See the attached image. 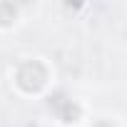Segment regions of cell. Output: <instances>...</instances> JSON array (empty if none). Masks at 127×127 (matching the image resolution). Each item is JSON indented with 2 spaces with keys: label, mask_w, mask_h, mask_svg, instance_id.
<instances>
[{
  "label": "cell",
  "mask_w": 127,
  "mask_h": 127,
  "mask_svg": "<svg viewBox=\"0 0 127 127\" xmlns=\"http://www.w3.org/2000/svg\"><path fill=\"white\" fill-rule=\"evenodd\" d=\"M20 20V8L13 3H0V30H10Z\"/></svg>",
  "instance_id": "3957f363"
},
{
  "label": "cell",
  "mask_w": 127,
  "mask_h": 127,
  "mask_svg": "<svg viewBox=\"0 0 127 127\" xmlns=\"http://www.w3.org/2000/svg\"><path fill=\"white\" fill-rule=\"evenodd\" d=\"M57 117L62 125H77L82 120V105L77 100H60L57 102Z\"/></svg>",
  "instance_id": "7a4b0ae2"
},
{
  "label": "cell",
  "mask_w": 127,
  "mask_h": 127,
  "mask_svg": "<svg viewBox=\"0 0 127 127\" xmlns=\"http://www.w3.org/2000/svg\"><path fill=\"white\" fill-rule=\"evenodd\" d=\"M92 127H112V120H107V117H97V120L92 122Z\"/></svg>",
  "instance_id": "277c9868"
},
{
  "label": "cell",
  "mask_w": 127,
  "mask_h": 127,
  "mask_svg": "<svg viewBox=\"0 0 127 127\" xmlns=\"http://www.w3.org/2000/svg\"><path fill=\"white\" fill-rule=\"evenodd\" d=\"M15 87L23 95H37L50 85V67L42 57H30L15 67Z\"/></svg>",
  "instance_id": "6da1fadb"
}]
</instances>
